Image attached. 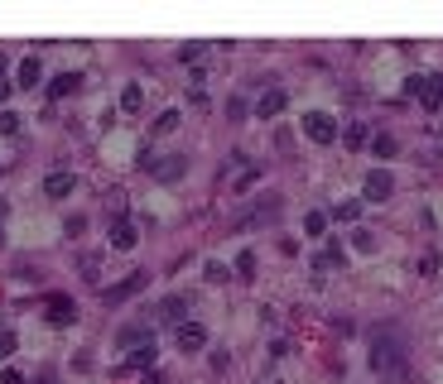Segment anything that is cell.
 <instances>
[{"instance_id":"20","label":"cell","mask_w":443,"mask_h":384,"mask_svg":"<svg viewBox=\"0 0 443 384\" xmlns=\"http://www.w3.org/2000/svg\"><path fill=\"white\" fill-rule=\"evenodd\" d=\"M10 356H15V332L0 327V361H10Z\"/></svg>"},{"instance_id":"12","label":"cell","mask_w":443,"mask_h":384,"mask_svg":"<svg viewBox=\"0 0 443 384\" xmlns=\"http://www.w3.org/2000/svg\"><path fill=\"white\" fill-rule=\"evenodd\" d=\"M39 77H44L39 58H24V63H19V77H15V82H19V87H39Z\"/></svg>"},{"instance_id":"2","label":"cell","mask_w":443,"mask_h":384,"mask_svg":"<svg viewBox=\"0 0 443 384\" xmlns=\"http://www.w3.org/2000/svg\"><path fill=\"white\" fill-rule=\"evenodd\" d=\"M304 130H309L314 144H332V140H337V120H332L328 111H309V115H304Z\"/></svg>"},{"instance_id":"24","label":"cell","mask_w":443,"mask_h":384,"mask_svg":"<svg viewBox=\"0 0 443 384\" xmlns=\"http://www.w3.org/2000/svg\"><path fill=\"white\" fill-rule=\"evenodd\" d=\"M226 115H231V120H241V115H246V101H241V96H231V101H226Z\"/></svg>"},{"instance_id":"32","label":"cell","mask_w":443,"mask_h":384,"mask_svg":"<svg viewBox=\"0 0 443 384\" xmlns=\"http://www.w3.org/2000/svg\"><path fill=\"white\" fill-rule=\"evenodd\" d=\"M260 384H280V380H260Z\"/></svg>"},{"instance_id":"1","label":"cell","mask_w":443,"mask_h":384,"mask_svg":"<svg viewBox=\"0 0 443 384\" xmlns=\"http://www.w3.org/2000/svg\"><path fill=\"white\" fill-rule=\"evenodd\" d=\"M371 370H376V375H386V380H400V375H405L400 341H386V336H381V341L371 346Z\"/></svg>"},{"instance_id":"17","label":"cell","mask_w":443,"mask_h":384,"mask_svg":"<svg viewBox=\"0 0 443 384\" xmlns=\"http://www.w3.org/2000/svg\"><path fill=\"white\" fill-rule=\"evenodd\" d=\"M169 130H179V111H164V115L154 120V135H169Z\"/></svg>"},{"instance_id":"25","label":"cell","mask_w":443,"mask_h":384,"mask_svg":"<svg viewBox=\"0 0 443 384\" xmlns=\"http://www.w3.org/2000/svg\"><path fill=\"white\" fill-rule=\"evenodd\" d=\"M356 211H361V202H342V207H337L342 221H356Z\"/></svg>"},{"instance_id":"6","label":"cell","mask_w":443,"mask_h":384,"mask_svg":"<svg viewBox=\"0 0 443 384\" xmlns=\"http://www.w3.org/2000/svg\"><path fill=\"white\" fill-rule=\"evenodd\" d=\"M390 192H395V178H390L386 169H371V173H366V202H386Z\"/></svg>"},{"instance_id":"21","label":"cell","mask_w":443,"mask_h":384,"mask_svg":"<svg viewBox=\"0 0 443 384\" xmlns=\"http://www.w3.org/2000/svg\"><path fill=\"white\" fill-rule=\"evenodd\" d=\"M236 274H241V279H255V255H241V260H236Z\"/></svg>"},{"instance_id":"18","label":"cell","mask_w":443,"mask_h":384,"mask_svg":"<svg viewBox=\"0 0 443 384\" xmlns=\"http://www.w3.org/2000/svg\"><path fill=\"white\" fill-rule=\"evenodd\" d=\"M371 154L390 159V154H395V140H390V135H376V140H371Z\"/></svg>"},{"instance_id":"7","label":"cell","mask_w":443,"mask_h":384,"mask_svg":"<svg viewBox=\"0 0 443 384\" xmlns=\"http://www.w3.org/2000/svg\"><path fill=\"white\" fill-rule=\"evenodd\" d=\"M48 317H53L58 327H68V322L78 317V307H73V298H68V293H53V298H48Z\"/></svg>"},{"instance_id":"9","label":"cell","mask_w":443,"mask_h":384,"mask_svg":"<svg viewBox=\"0 0 443 384\" xmlns=\"http://www.w3.org/2000/svg\"><path fill=\"white\" fill-rule=\"evenodd\" d=\"M179 346H183V351H203V346H208V332H203L198 322H183V327H179Z\"/></svg>"},{"instance_id":"11","label":"cell","mask_w":443,"mask_h":384,"mask_svg":"<svg viewBox=\"0 0 443 384\" xmlns=\"http://www.w3.org/2000/svg\"><path fill=\"white\" fill-rule=\"evenodd\" d=\"M145 365H154V341H150V346H135V356L120 365V375H130V370H145Z\"/></svg>"},{"instance_id":"26","label":"cell","mask_w":443,"mask_h":384,"mask_svg":"<svg viewBox=\"0 0 443 384\" xmlns=\"http://www.w3.org/2000/svg\"><path fill=\"white\" fill-rule=\"evenodd\" d=\"M63 231H68V236H73V240H78V236H82V231H87V221H82V216H68V226H63Z\"/></svg>"},{"instance_id":"23","label":"cell","mask_w":443,"mask_h":384,"mask_svg":"<svg viewBox=\"0 0 443 384\" xmlns=\"http://www.w3.org/2000/svg\"><path fill=\"white\" fill-rule=\"evenodd\" d=\"M179 58H183V63H193V58H203V44H183V48H179Z\"/></svg>"},{"instance_id":"22","label":"cell","mask_w":443,"mask_h":384,"mask_svg":"<svg viewBox=\"0 0 443 384\" xmlns=\"http://www.w3.org/2000/svg\"><path fill=\"white\" fill-rule=\"evenodd\" d=\"M19 130V115L15 111H0V135H15Z\"/></svg>"},{"instance_id":"4","label":"cell","mask_w":443,"mask_h":384,"mask_svg":"<svg viewBox=\"0 0 443 384\" xmlns=\"http://www.w3.org/2000/svg\"><path fill=\"white\" fill-rule=\"evenodd\" d=\"M410 92H419L424 111H443V77H415Z\"/></svg>"},{"instance_id":"27","label":"cell","mask_w":443,"mask_h":384,"mask_svg":"<svg viewBox=\"0 0 443 384\" xmlns=\"http://www.w3.org/2000/svg\"><path fill=\"white\" fill-rule=\"evenodd\" d=\"M82 279H87V284H97V255H87V260H82Z\"/></svg>"},{"instance_id":"14","label":"cell","mask_w":443,"mask_h":384,"mask_svg":"<svg viewBox=\"0 0 443 384\" xmlns=\"http://www.w3.org/2000/svg\"><path fill=\"white\" fill-rule=\"evenodd\" d=\"M78 87H82V77H78V73H58L48 92H53V96H73V92H78Z\"/></svg>"},{"instance_id":"30","label":"cell","mask_w":443,"mask_h":384,"mask_svg":"<svg viewBox=\"0 0 443 384\" xmlns=\"http://www.w3.org/2000/svg\"><path fill=\"white\" fill-rule=\"evenodd\" d=\"M0 245H5V211H0Z\"/></svg>"},{"instance_id":"29","label":"cell","mask_w":443,"mask_h":384,"mask_svg":"<svg viewBox=\"0 0 443 384\" xmlns=\"http://www.w3.org/2000/svg\"><path fill=\"white\" fill-rule=\"evenodd\" d=\"M0 384H24V375H19V370H5V375H0Z\"/></svg>"},{"instance_id":"10","label":"cell","mask_w":443,"mask_h":384,"mask_svg":"<svg viewBox=\"0 0 443 384\" xmlns=\"http://www.w3.org/2000/svg\"><path fill=\"white\" fill-rule=\"evenodd\" d=\"M73 188H78L73 173H48V178H44V192H48V197H68Z\"/></svg>"},{"instance_id":"5","label":"cell","mask_w":443,"mask_h":384,"mask_svg":"<svg viewBox=\"0 0 443 384\" xmlns=\"http://www.w3.org/2000/svg\"><path fill=\"white\" fill-rule=\"evenodd\" d=\"M150 284V274H145V269H140V274H130V279H125V284H116V288H107V307H120V303H125V298H135V293H140V288Z\"/></svg>"},{"instance_id":"15","label":"cell","mask_w":443,"mask_h":384,"mask_svg":"<svg viewBox=\"0 0 443 384\" xmlns=\"http://www.w3.org/2000/svg\"><path fill=\"white\" fill-rule=\"evenodd\" d=\"M284 111V92H265V101H260V115L270 120V115H280Z\"/></svg>"},{"instance_id":"28","label":"cell","mask_w":443,"mask_h":384,"mask_svg":"<svg viewBox=\"0 0 443 384\" xmlns=\"http://www.w3.org/2000/svg\"><path fill=\"white\" fill-rule=\"evenodd\" d=\"M226 274H231V269H226V265H217V260H213V265H208V279H213V284H222V279H226Z\"/></svg>"},{"instance_id":"3","label":"cell","mask_w":443,"mask_h":384,"mask_svg":"<svg viewBox=\"0 0 443 384\" xmlns=\"http://www.w3.org/2000/svg\"><path fill=\"white\" fill-rule=\"evenodd\" d=\"M140 169L154 173V178H164V183H174V178H183L188 159H183V154H169V159H140Z\"/></svg>"},{"instance_id":"19","label":"cell","mask_w":443,"mask_h":384,"mask_svg":"<svg viewBox=\"0 0 443 384\" xmlns=\"http://www.w3.org/2000/svg\"><path fill=\"white\" fill-rule=\"evenodd\" d=\"M323 226H328L323 211H309V216H304V231H309V236H323Z\"/></svg>"},{"instance_id":"31","label":"cell","mask_w":443,"mask_h":384,"mask_svg":"<svg viewBox=\"0 0 443 384\" xmlns=\"http://www.w3.org/2000/svg\"><path fill=\"white\" fill-rule=\"evenodd\" d=\"M0 77H5V53H0Z\"/></svg>"},{"instance_id":"13","label":"cell","mask_w":443,"mask_h":384,"mask_svg":"<svg viewBox=\"0 0 443 384\" xmlns=\"http://www.w3.org/2000/svg\"><path fill=\"white\" fill-rule=\"evenodd\" d=\"M111 245H116V250H130V245H135V226H130V221H116V226H111Z\"/></svg>"},{"instance_id":"8","label":"cell","mask_w":443,"mask_h":384,"mask_svg":"<svg viewBox=\"0 0 443 384\" xmlns=\"http://www.w3.org/2000/svg\"><path fill=\"white\" fill-rule=\"evenodd\" d=\"M183 312H188V298H164L154 307V322H179L183 327Z\"/></svg>"},{"instance_id":"16","label":"cell","mask_w":443,"mask_h":384,"mask_svg":"<svg viewBox=\"0 0 443 384\" xmlns=\"http://www.w3.org/2000/svg\"><path fill=\"white\" fill-rule=\"evenodd\" d=\"M120 111H125V115H135V111H140V87H135V82L120 92Z\"/></svg>"}]
</instances>
